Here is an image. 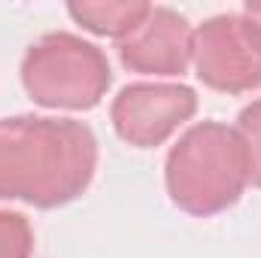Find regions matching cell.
<instances>
[{
	"label": "cell",
	"mask_w": 261,
	"mask_h": 258,
	"mask_svg": "<svg viewBox=\"0 0 261 258\" xmlns=\"http://www.w3.org/2000/svg\"><path fill=\"white\" fill-rule=\"evenodd\" d=\"M243 12H246L252 21H258V24H261V0H249V3L243 6Z\"/></svg>",
	"instance_id": "obj_10"
},
{
	"label": "cell",
	"mask_w": 261,
	"mask_h": 258,
	"mask_svg": "<svg viewBox=\"0 0 261 258\" xmlns=\"http://www.w3.org/2000/svg\"><path fill=\"white\" fill-rule=\"evenodd\" d=\"M195 113L197 94L192 85L130 82L116 94L110 107V122L125 143L137 149H155L170 140Z\"/></svg>",
	"instance_id": "obj_5"
},
{
	"label": "cell",
	"mask_w": 261,
	"mask_h": 258,
	"mask_svg": "<svg viewBox=\"0 0 261 258\" xmlns=\"http://www.w3.org/2000/svg\"><path fill=\"white\" fill-rule=\"evenodd\" d=\"M192 64L197 79L222 94L261 88V24L246 12H222L195 28Z\"/></svg>",
	"instance_id": "obj_4"
},
{
	"label": "cell",
	"mask_w": 261,
	"mask_h": 258,
	"mask_svg": "<svg viewBox=\"0 0 261 258\" xmlns=\"http://www.w3.org/2000/svg\"><path fill=\"white\" fill-rule=\"evenodd\" d=\"M195 28L170 6H149L143 21L116 43V52L130 73L182 76L192 64Z\"/></svg>",
	"instance_id": "obj_6"
},
{
	"label": "cell",
	"mask_w": 261,
	"mask_h": 258,
	"mask_svg": "<svg viewBox=\"0 0 261 258\" xmlns=\"http://www.w3.org/2000/svg\"><path fill=\"white\" fill-rule=\"evenodd\" d=\"M149 6L152 3H143V0H82V3H70L67 12L85 31L97 37H113L119 43L143 21Z\"/></svg>",
	"instance_id": "obj_7"
},
{
	"label": "cell",
	"mask_w": 261,
	"mask_h": 258,
	"mask_svg": "<svg viewBox=\"0 0 261 258\" xmlns=\"http://www.w3.org/2000/svg\"><path fill=\"white\" fill-rule=\"evenodd\" d=\"M110 82L113 70L103 49L67 31L43 34L21 58V85L46 110H91Z\"/></svg>",
	"instance_id": "obj_3"
},
{
	"label": "cell",
	"mask_w": 261,
	"mask_h": 258,
	"mask_svg": "<svg viewBox=\"0 0 261 258\" xmlns=\"http://www.w3.org/2000/svg\"><path fill=\"white\" fill-rule=\"evenodd\" d=\"M234 131L240 134V143L246 149V164H249V186L261 189V97L246 104L237 116Z\"/></svg>",
	"instance_id": "obj_8"
},
{
	"label": "cell",
	"mask_w": 261,
	"mask_h": 258,
	"mask_svg": "<svg viewBox=\"0 0 261 258\" xmlns=\"http://www.w3.org/2000/svg\"><path fill=\"white\" fill-rule=\"evenodd\" d=\"M34 255V228L21 213L0 210V258Z\"/></svg>",
	"instance_id": "obj_9"
},
{
	"label": "cell",
	"mask_w": 261,
	"mask_h": 258,
	"mask_svg": "<svg viewBox=\"0 0 261 258\" xmlns=\"http://www.w3.org/2000/svg\"><path fill=\"white\" fill-rule=\"evenodd\" d=\"M97 173V137L76 119H0V200L55 210L76 200Z\"/></svg>",
	"instance_id": "obj_1"
},
{
	"label": "cell",
	"mask_w": 261,
	"mask_h": 258,
	"mask_svg": "<svg viewBox=\"0 0 261 258\" xmlns=\"http://www.w3.org/2000/svg\"><path fill=\"white\" fill-rule=\"evenodd\" d=\"M170 200L197 219L225 213L249 186V164L240 134L222 122H197L186 131L164 161Z\"/></svg>",
	"instance_id": "obj_2"
}]
</instances>
